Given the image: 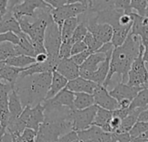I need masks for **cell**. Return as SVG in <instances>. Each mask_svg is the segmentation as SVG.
I'll return each mask as SVG.
<instances>
[{
    "label": "cell",
    "instance_id": "1",
    "mask_svg": "<svg viewBox=\"0 0 148 142\" xmlns=\"http://www.w3.org/2000/svg\"><path fill=\"white\" fill-rule=\"evenodd\" d=\"M142 47L143 43L141 37L130 33L123 45L114 49L110 62L109 74L102 85L104 88H108L115 74L121 76L120 82L127 83L129 71L131 70L132 63L138 58Z\"/></svg>",
    "mask_w": 148,
    "mask_h": 142
},
{
    "label": "cell",
    "instance_id": "2",
    "mask_svg": "<svg viewBox=\"0 0 148 142\" xmlns=\"http://www.w3.org/2000/svg\"><path fill=\"white\" fill-rule=\"evenodd\" d=\"M52 73L37 74L26 77H19L14 89L20 97L24 108H32L43 103L49 92Z\"/></svg>",
    "mask_w": 148,
    "mask_h": 142
},
{
    "label": "cell",
    "instance_id": "3",
    "mask_svg": "<svg viewBox=\"0 0 148 142\" xmlns=\"http://www.w3.org/2000/svg\"><path fill=\"white\" fill-rule=\"evenodd\" d=\"M90 7V1L88 0H71L67 5L51 11V17L53 21L58 24L60 30H62L63 24L65 20L72 18H78L79 16L84 14L88 11Z\"/></svg>",
    "mask_w": 148,
    "mask_h": 142
},
{
    "label": "cell",
    "instance_id": "4",
    "mask_svg": "<svg viewBox=\"0 0 148 142\" xmlns=\"http://www.w3.org/2000/svg\"><path fill=\"white\" fill-rule=\"evenodd\" d=\"M144 46L142 47L138 58L132 65L131 70L128 74L127 85L132 87L146 88L148 84V69L143 60Z\"/></svg>",
    "mask_w": 148,
    "mask_h": 142
},
{
    "label": "cell",
    "instance_id": "5",
    "mask_svg": "<svg viewBox=\"0 0 148 142\" xmlns=\"http://www.w3.org/2000/svg\"><path fill=\"white\" fill-rule=\"evenodd\" d=\"M45 108L42 103L33 108L27 106L24 108L18 119L26 126V128H31L38 133L40 126L44 123L45 119Z\"/></svg>",
    "mask_w": 148,
    "mask_h": 142
},
{
    "label": "cell",
    "instance_id": "6",
    "mask_svg": "<svg viewBox=\"0 0 148 142\" xmlns=\"http://www.w3.org/2000/svg\"><path fill=\"white\" fill-rule=\"evenodd\" d=\"M62 42L61 30L54 21L51 22L47 26L44 42L48 55L59 56V49Z\"/></svg>",
    "mask_w": 148,
    "mask_h": 142
},
{
    "label": "cell",
    "instance_id": "7",
    "mask_svg": "<svg viewBox=\"0 0 148 142\" xmlns=\"http://www.w3.org/2000/svg\"><path fill=\"white\" fill-rule=\"evenodd\" d=\"M98 106L93 105L84 110H72L73 128L75 132H80L91 127L93 124L98 111Z\"/></svg>",
    "mask_w": 148,
    "mask_h": 142
},
{
    "label": "cell",
    "instance_id": "8",
    "mask_svg": "<svg viewBox=\"0 0 148 142\" xmlns=\"http://www.w3.org/2000/svg\"><path fill=\"white\" fill-rule=\"evenodd\" d=\"M45 1L42 0H26V1H21L19 4L15 5L11 11L12 12L15 18L19 21L23 18H34L36 15V11L42 8L45 5Z\"/></svg>",
    "mask_w": 148,
    "mask_h": 142
},
{
    "label": "cell",
    "instance_id": "9",
    "mask_svg": "<svg viewBox=\"0 0 148 142\" xmlns=\"http://www.w3.org/2000/svg\"><path fill=\"white\" fill-rule=\"evenodd\" d=\"M95 105L109 111H115L119 108V101L113 98L107 89L104 88L102 85H98L93 92Z\"/></svg>",
    "mask_w": 148,
    "mask_h": 142
},
{
    "label": "cell",
    "instance_id": "10",
    "mask_svg": "<svg viewBox=\"0 0 148 142\" xmlns=\"http://www.w3.org/2000/svg\"><path fill=\"white\" fill-rule=\"evenodd\" d=\"M106 55L103 53H93L92 54L87 60L80 66V77L86 80L92 79V76L95 71L99 68V65L106 61Z\"/></svg>",
    "mask_w": 148,
    "mask_h": 142
},
{
    "label": "cell",
    "instance_id": "11",
    "mask_svg": "<svg viewBox=\"0 0 148 142\" xmlns=\"http://www.w3.org/2000/svg\"><path fill=\"white\" fill-rule=\"evenodd\" d=\"M144 89L145 88L143 87H132L127 85L126 83L119 82L112 90L109 91V93L119 102L125 99L132 101L137 95Z\"/></svg>",
    "mask_w": 148,
    "mask_h": 142
},
{
    "label": "cell",
    "instance_id": "12",
    "mask_svg": "<svg viewBox=\"0 0 148 142\" xmlns=\"http://www.w3.org/2000/svg\"><path fill=\"white\" fill-rule=\"evenodd\" d=\"M56 71L65 77L68 82L80 76V67L74 62L71 58L61 59Z\"/></svg>",
    "mask_w": 148,
    "mask_h": 142
},
{
    "label": "cell",
    "instance_id": "13",
    "mask_svg": "<svg viewBox=\"0 0 148 142\" xmlns=\"http://www.w3.org/2000/svg\"><path fill=\"white\" fill-rule=\"evenodd\" d=\"M97 86V83L79 76L74 80L69 81L66 89L73 93H86L93 95V92Z\"/></svg>",
    "mask_w": 148,
    "mask_h": 142
},
{
    "label": "cell",
    "instance_id": "14",
    "mask_svg": "<svg viewBox=\"0 0 148 142\" xmlns=\"http://www.w3.org/2000/svg\"><path fill=\"white\" fill-rule=\"evenodd\" d=\"M26 68H18L5 64L2 68H0V81L5 82L15 87L21 73Z\"/></svg>",
    "mask_w": 148,
    "mask_h": 142
},
{
    "label": "cell",
    "instance_id": "15",
    "mask_svg": "<svg viewBox=\"0 0 148 142\" xmlns=\"http://www.w3.org/2000/svg\"><path fill=\"white\" fill-rule=\"evenodd\" d=\"M112 117H113V114L112 111H109V110H106L99 107L92 126H99L104 132L112 133V128H111L110 123H111Z\"/></svg>",
    "mask_w": 148,
    "mask_h": 142
},
{
    "label": "cell",
    "instance_id": "16",
    "mask_svg": "<svg viewBox=\"0 0 148 142\" xmlns=\"http://www.w3.org/2000/svg\"><path fill=\"white\" fill-rule=\"evenodd\" d=\"M6 32H14L17 35L22 33L20 24L11 11H8L5 18L0 21V34Z\"/></svg>",
    "mask_w": 148,
    "mask_h": 142
},
{
    "label": "cell",
    "instance_id": "17",
    "mask_svg": "<svg viewBox=\"0 0 148 142\" xmlns=\"http://www.w3.org/2000/svg\"><path fill=\"white\" fill-rule=\"evenodd\" d=\"M68 83V80L64 77L62 75H60L57 71H53L52 72V79H51V87L49 89V92L46 95L45 101L50 100L56 96L60 91H62L64 89L66 88Z\"/></svg>",
    "mask_w": 148,
    "mask_h": 142
},
{
    "label": "cell",
    "instance_id": "18",
    "mask_svg": "<svg viewBox=\"0 0 148 142\" xmlns=\"http://www.w3.org/2000/svg\"><path fill=\"white\" fill-rule=\"evenodd\" d=\"M47 101H50L58 106L68 108L71 110L75 109L74 108V93L68 90L66 88L60 91L56 96Z\"/></svg>",
    "mask_w": 148,
    "mask_h": 142
},
{
    "label": "cell",
    "instance_id": "19",
    "mask_svg": "<svg viewBox=\"0 0 148 142\" xmlns=\"http://www.w3.org/2000/svg\"><path fill=\"white\" fill-rule=\"evenodd\" d=\"M19 37V44L15 46L16 52L18 55H28L35 58V49L32 44L31 38L25 33H20Z\"/></svg>",
    "mask_w": 148,
    "mask_h": 142
},
{
    "label": "cell",
    "instance_id": "20",
    "mask_svg": "<svg viewBox=\"0 0 148 142\" xmlns=\"http://www.w3.org/2000/svg\"><path fill=\"white\" fill-rule=\"evenodd\" d=\"M143 111H145V109H143V108H138V109H135V110L130 112V114H128V116H126L122 120V124H121L120 128L116 133H114V134L129 133L132 129V127L134 126V125L138 121V116H139V114Z\"/></svg>",
    "mask_w": 148,
    "mask_h": 142
},
{
    "label": "cell",
    "instance_id": "21",
    "mask_svg": "<svg viewBox=\"0 0 148 142\" xmlns=\"http://www.w3.org/2000/svg\"><path fill=\"white\" fill-rule=\"evenodd\" d=\"M24 110V107L22 105L20 97L18 96L17 91L13 89L9 95V112H10V119H17L18 118Z\"/></svg>",
    "mask_w": 148,
    "mask_h": 142
},
{
    "label": "cell",
    "instance_id": "22",
    "mask_svg": "<svg viewBox=\"0 0 148 142\" xmlns=\"http://www.w3.org/2000/svg\"><path fill=\"white\" fill-rule=\"evenodd\" d=\"M112 55H107L106 61H104L97 69V71L93 73L91 81L97 83L98 85H103L110 70V62H111Z\"/></svg>",
    "mask_w": 148,
    "mask_h": 142
},
{
    "label": "cell",
    "instance_id": "23",
    "mask_svg": "<svg viewBox=\"0 0 148 142\" xmlns=\"http://www.w3.org/2000/svg\"><path fill=\"white\" fill-rule=\"evenodd\" d=\"M95 105L93 95L86 93H74V108L84 110Z\"/></svg>",
    "mask_w": 148,
    "mask_h": 142
},
{
    "label": "cell",
    "instance_id": "24",
    "mask_svg": "<svg viewBox=\"0 0 148 142\" xmlns=\"http://www.w3.org/2000/svg\"><path fill=\"white\" fill-rule=\"evenodd\" d=\"M132 24H129L126 26H119L113 29V36L112 39V43L113 44L114 48H118L125 42L126 38L128 37L129 34L131 33Z\"/></svg>",
    "mask_w": 148,
    "mask_h": 142
},
{
    "label": "cell",
    "instance_id": "25",
    "mask_svg": "<svg viewBox=\"0 0 148 142\" xmlns=\"http://www.w3.org/2000/svg\"><path fill=\"white\" fill-rule=\"evenodd\" d=\"M5 62L6 65L12 66V67H15L18 68H26L33 65L34 63H36V59L32 56L21 55L12 56L7 59Z\"/></svg>",
    "mask_w": 148,
    "mask_h": 142
},
{
    "label": "cell",
    "instance_id": "26",
    "mask_svg": "<svg viewBox=\"0 0 148 142\" xmlns=\"http://www.w3.org/2000/svg\"><path fill=\"white\" fill-rule=\"evenodd\" d=\"M79 24L78 18H69L64 21L62 30H61V36H62V41H69L71 40V37L73 36V33L75 31L76 28Z\"/></svg>",
    "mask_w": 148,
    "mask_h": 142
},
{
    "label": "cell",
    "instance_id": "27",
    "mask_svg": "<svg viewBox=\"0 0 148 142\" xmlns=\"http://www.w3.org/2000/svg\"><path fill=\"white\" fill-rule=\"evenodd\" d=\"M138 108H143L145 110L148 109V88H145L137 95L129 108L130 112Z\"/></svg>",
    "mask_w": 148,
    "mask_h": 142
},
{
    "label": "cell",
    "instance_id": "28",
    "mask_svg": "<svg viewBox=\"0 0 148 142\" xmlns=\"http://www.w3.org/2000/svg\"><path fill=\"white\" fill-rule=\"evenodd\" d=\"M102 132H104V131L101 128H99V126H92L91 127H89L86 130L77 132V133H78L79 139L81 142H92Z\"/></svg>",
    "mask_w": 148,
    "mask_h": 142
},
{
    "label": "cell",
    "instance_id": "29",
    "mask_svg": "<svg viewBox=\"0 0 148 142\" xmlns=\"http://www.w3.org/2000/svg\"><path fill=\"white\" fill-rule=\"evenodd\" d=\"M15 55H18L15 45L10 43H0V61L5 62L7 59Z\"/></svg>",
    "mask_w": 148,
    "mask_h": 142
},
{
    "label": "cell",
    "instance_id": "30",
    "mask_svg": "<svg viewBox=\"0 0 148 142\" xmlns=\"http://www.w3.org/2000/svg\"><path fill=\"white\" fill-rule=\"evenodd\" d=\"M148 131V121H138L132 129L129 132V134L132 139H136L140 137L142 134L145 133Z\"/></svg>",
    "mask_w": 148,
    "mask_h": 142
},
{
    "label": "cell",
    "instance_id": "31",
    "mask_svg": "<svg viewBox=\"0 0 148 142\" xmlns=\"http://www.w3.org/2000/svg\"><path fill=\"white\" fill-rule=\"evenodd\" d=\"M83 42L86 44L87 49H88L89 50H91L92 53H96V52L103 46V44H102L100 42H99V41L93 37V35H92V33H90L89 31H88V33H87V35H86V37H85V39H84Z\"/></svg>",
    "mask_w": 148,
    "mask_h": 142
},
{
    "label": "cell",
    "instance_id": "32",
    "mask_svg": "<svg viewBox=\"0 0 148 142\" xmlns=\"http://www.w3.org/2000/svg\"><path fill=\"white\" fill-rule=\"evenodd\" d=\"M147 4H148L147 0H132L131 8L132 10H135L136 13L139 15L140 17L145 18Z\"/></svg>",
    "mask_w": 148,
    "mask_h": 142
},
{
    "label": "cell",
    "instance_id": "33",
    "mask_svg": "<svg viewBox=\"0 0 148 142\" xmlns=\"http://www.w3.org/2000/svg\"><path fill=\"white\" fill-rule=\"evenodd\" d=\"M87 33H88L87 27L83 24H79L78 25V27L76 28L75 31L73 33V36L71 37V41H72L73 44L76 43H79V42H83L85 37H86Z\"/></svg>",
    "mask_w": 148,
    "mask_h": 142
},
{
    "label": "cell",
    "instance_id": "34",
    "mask_svg": "<svg viewBox=\"0 0 148 142\" xmlns=\"http://www.w3.org/2000/svg\"><path fill=\"white\" fill-rule=\"evenodd\" d=\"M38 133L31 128H26L19 136L16 137L17 142H36Z\"/></svg>",
    "mask_w": 148,
    "mask_h": 142
},
{
    "label": "cell",
    "instance_id": "35",
    "mask_svg": "<svg viewBox=\"0 0 148 142\" xmlns=\"http://www.w3.org/2000/svg\"><path fill=\"white\" fill-rule=\"evenodd\" d=\"M73 43L71 40L69 41H64L62 42L60 49H59V58L60 59H66L70 58L71 56V48H72Z\"/></svg>",
    "mask_w": 148,
    "mask_h": 142
},
{
    "label": "cell",
    "instance_id": "36",
    "mask_svg": "<svg viewBox=\"0 0 148 142\" xmlns=\"http://www.w3.org/2000/svg\"><path fill=\"white\" fill-rule=\"evenodd\" d=\"M10 43L17 46L19 44V37L14 32H6L0 34V43Z\"/></svg>",
    "mask_w": 148,
    "mask_h": 142
},
{
    "label": "cell",
    "instance_id": "37",
    "mask_svg": "<svg viewBox=\"0 0 148 142\" xmlns=\"http://www.w3.org/2000/svg\"><path fill=\"white\" fill-rule=\"evenodd\" d=\"M92 54H93L91 50H89V49H86V50H85V51H83V52H81V53H79V54H77V55H72V56H71V60L75 62L77 65H79V67L87 60V58L92 55Z\"/></svg>",
    "mask_w": 148,
    "mask_h": 142
},
{
    "label": "cell",
    "instance_id": "38",
    "mask_svg": "<svg viewBox=\"0 0 148 142\" xmlns=\"http://www.w3.org/2000/svg\"><path fill=\"white\" fill-rule=\"evenodd\" d=\"M88 49H87V46L86 44L84 43V42H79V43H74L72 45V48H71V56L72 55H75L77 54H79L85 50Z\"/></svg>",
    "mask_w": 148,
    "mask_h": 142
},
{
    "label": "cell",
    "instance_id": "39",
    "mask_svg": "<svg viewBox=\"0 0 148 142\" xmlns=\"http://www.w3.org/2000/svg\"><path fill=\"white\" fill-rule=\"evenodd\" d=\"M113 136L112 133L102 132L92 142H112Z\"/></svg>",
    "mask_w": 148,
    "mask_h": 142
},
{
    "label": "cell",
    "instance_id": "40",
    "mask_svg": "<svg viewBox=\"0 0 148 142\" xmlns=\"http://www.w3.org/2000/svg\"><path fill=\"white\" fill-rule=\"evenodd\" d=\"M45 2L53 9H58L67 5L69 0H45Z\"/></svg>",
    "mask_w": 148,
    "mask_h": 142
},
{
    "label": "cell",
    "instance_id": "41",
    "mask_svg": "<svg viewBox=\"0 0 148 142\" xmlns=\"http://www.w3.org/2000/svg\"><path fill=\"white\" fill-rule=\"evenodd\" d=\"M122 120L119 117H112V120H111V123H110V126H111V128H112V133H116L121 126V124H122Z\"/></svg>",
    "mask_w": 148,
    "mask_h": 142
},
{
    "label": "cell",
    "instance_id": "42",
    "mask_svg": "<svg viewBox=\"0 0 148 142\" xmlns=\"http://www.w3.org/2000/svg\"><path fill=\"white\" fill-rule=\"evenodd\" d=\"M8 12V1L7 0H0V21Z\"/></svg>",
    "mask_w": 148,
    "mask_h": 142
},
{
    "label": "cell",
    "instance_id": "43",
    "mask_svg": "<svg viewBox=\"0 0 148 142\" xmlns=\"http://www.w3.org/2000/svg\"><path fill=\"white\" fill-rule=\"evenodd\" d=\"M113 116L114 117H119L121 120H124L126 116H128V114H130V109L129 108H118L117 110L112 112Z\"/></svg>",
    "mask_w": 148,
    "mask_h": 142
},
{
    "label": "cell",
    "instance_id": "44",
    "mask_svg": "<svg viewBox=\"0 0 148 142\" xmlns=\"http://www.w3.org/2000/svg\"><path fill=\"white\" fill-rule=\"evenodd\" d=\"M115 139H117L118 142H132V138L129 134V133H119V134H114L112 133Z\"/></svg>",
    "mask_w": 148,
    "mask_h": 142
},
{
    "label": "cell",
    "instance_id": "45",
    "mask_svg": "<svg viewBox=\"0 0 148 142\" xmlns=\"http://www.w3.org/2000/svg\"><path fill=\"white\" fill-rule=\"evenodd\" d=\"M143 46H144V52H143V60L145 63L148 64V41L147 40H143Z\"/></svg>",
    "mask_w": 148,
    "mask_h": 142
},
{
    "label": "cell",
    "instance_id": "46",
    "mask_svg": "<svg viewBox=\"0 0 148 142\" xmlns=\"http://www.w3.org/2000/svg\"><path fill=\"white\" fill-rule=\"evenodd\" d=\"M35 59H36V62L37 63H43L47 61L48 59V54H45V53H42V54H38L35 56Z\"/></svg>",
    "mask_w": 148,
    "mask_h": 142
},
{
    "label": "cell",
    "instance_id": "47",
    "mask_svg": "<svg viewBox=\"0 0 148 142\" xmlns=\"http://www.w3.org/2000/svg\"><path fill=\"white\" fill-rule=\"evenodd\" d=\"M13 139H14V136L12 134H11L9 132L6 131V133L2 137L0 142H13Z\"/></svg>",
    "mask_w": 148,
    "mask_h": 142
},
{
    "label": "cell",
    "instance_id": "48",
    "mask_svg": "<svg viewBox=\"0 0 148 142\" xmlns=\"http://www.w3.org/2000/svg\"><path fill=\"white\" fill-rule=\"evenodd\" d=\"M138 121H148V109L143 111L138 116Z\"/></svg>",
    "mask_w": 148,
    "mask_h": 142
},
{
    "label": "cell",
    "instance_id": "49",
    "mask_svg": "<svg viewBox=\"0 0 148 142\" xmlns=\"http://www.w3.org/2000/svg\"><path fill=\"white\" fill-rule=\"evenodd\" d=\"M132 142H148L147 139H141V138H136V139H132Z\"/></svg>",
    "mask_w": 148,
    "mask_h": 142
},
{
    "label": "cell",
    "instance_id": "50",
    "mask_svg": "<svg viewBox=\"0 0 148 142\" xmlns=\"http://www.w3.org/2000/svg\"><path fill=\"white\" fill-rule=\"evenodd\" d=\"M138 138H141V139H148V131L145 133H144V134H142L140 137H138Z\"/></svg>",
    "mask_w": 148,
    "mask_h": 142
},
{
    "label": "cell",
    "instance_id": "51",
    "mask_svg": "<svg viewBox=\"0 0 148 142\" xmlns=\"http://www.w3.org/2000/svg\"><path fill=\"white\" fill-rule=\"evenodd\" d=\"M5 65V62H1V61H0V68H2Z\"/></svg>",
    "mask_w": 148,
    "mask_h": 142
},
{
    "label": "cell",
    "instance_id": "52",
    "mask_svg": "<svg viewBox=\"0 0 148 142\" xmlns=\"http://www.w3.org/2000/svg\"><path fill=\"white\" fill-rule=\"evenodd\" d=\"M145 18H148V4H147V7H146V11H145Z\"/></svg>",
    "mask_w": 148,
    "mask_h": 142
},
{
    "label": "cell",
    "instance_id": "53",
    "mask_svg": "<svg viewBox=\"0 0 148 142\" xmlns=\"http://www.w3.org/2000/svg\"><path fill=\"white\" fill-rule=\"evenodd\" d=\"M112 136H113V134H112ZM112 142H118V141H117V139H115V137H114V136H113V139H112Z\"/></svg>",
    "mask_w": 148,
    "mask_h": 142
},
{
    "label": "cell",
    "instance_id": "54",
    "mask_svg": "<svg viewBox=\"0 0 148 142\" xmlns=\"http://www.w3.org/2000/svg\"><path fill=\"white\" fill-rule=\"evenodd\" d=\"M73 142H81L79 139H77V140H75V141H73Z\"/></svg>",
    "mask_w": 148,
    "mask_h": 142
},
{
    "label": "cell",
    "instance_id": "55",
    "mask_svg": "<svg viewBox=\"0 0 148 142\" xmlns=\"http://www.w3.org/2000/svg\"><path fill=\"white\" fill-rule=\"evenodd\" d=\"M13 142H17V140H16V138L14 137V139H13Z\"/></svg>",
    "mask_w": 148,
    "mask_h": 142
},
{
    "label": "cell",
    "instance_id": "56",
    "mask_svg": "<svg viewBox=\"0 0 148 142\" xmlns=\"http://www.w3.org/2000/svg\"><path fill=\"white\" fill-rule=\"evenodd\" d=\"M147 141H148V139H147Z\"/></svg>",
    "mask_w": 148,
    "mask_h": 142
},
{
    "label": "cell",
    "instance_id": "57",
    "mask_svg": "<svg viewBox=\"0 0 148 142\" xmlns=\"http://www.w3.org/2000/svg\"><path fill=\"white\" fill-rule=\"evenodd\" d=\"M0 140H1V139H0Z\"/></svg>",
    "mask_w": 148,
    "mask_h": 142
}]
</instances>
